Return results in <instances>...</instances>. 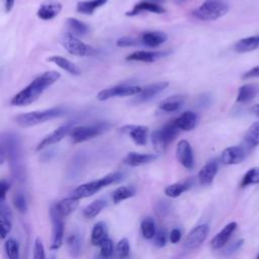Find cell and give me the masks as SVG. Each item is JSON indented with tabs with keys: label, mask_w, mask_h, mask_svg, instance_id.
<instances>
[{
	"label": "cell",
	"mask_w": 259,
	"mask_h": 259,
	"mask_svg": "<svg viewBox=\"0 0 259 259\" xmlns=\"http://www.w3.org/2000/svg\"><path fill=\"white\" fill-rule=\"evenodd\" d=\"M105 206H106V201L104 199H96L84 208L83 214L86 219H94L101 212V210Z\"/></svg>",
	"instance_id": "obj_35"
},
{
	"label": "cell",
	"mask_w": 259,
	"mask_h": 259,
	"mask_svg": "<svg viewBox=\"0 0 259 259\" xmlns=\"http://www.w3.org/2000/svg\"><path fill=\"white\" fill-rule=\"evenodd\" d=\"M121 134L128 135L135 144L139 146H144L147 144L148 140V127L145 125L138 124H124L118 128Z\"/></svg>",
	"instance_id": "obj_14"
},
{
	"label": "cell",
	"mask_w": 259,
	"mask_h": 259,
	"mask_svg": "<svg viewBox=\"0 0 259 259\" xmlns=\"http://www.w3.org/2000/svg\"><path fill=\"white\" fill-rule=\"evenodd\" d=\"M33 259H46V252L42 242L39 238H36L34 241L33 247Z\"/></svg>",
	"instance_id": "obj_45"
},
{
	"label": "cell",
	"mask_w": 259,
	"mask_h": 259,
	"mask_svg": "<svg viewBox=\"0 0 259 259\" xmlns=\"http://www.w3.org/2000/svg\"><path fill=\"white\" fill-rule=\"evenodd\" d=\"M12 229V212L5 202H0V231L1 238L5 239Z\"/></svg>",
	"instance_id": "obj_23"
},
{
	"label": "cell",
	"mask_w": 259,
	"mask_h": 259,
	"mask_svg": "<svg viewBox=\"0 0 259 259\" xmlns=\"http://www.w3.org/2000/svg\"><path fill=\"white\" fill-rule=\"evenodd\" d=\"M147 1H150V2H153V3H156V4H163L166 0H147Z\"/></svg>",
	"instance_id": "obj_55"
},
{
	"label": "cell",
	"mask_w": 259,
	"mask_h": 259,
	"mask_svg": "<svg viewBox=\"0 0 259 259\" xmlns=\"http://www.w3.org/2000/svg\"><path fill=\"white\" fill-rule=\"evenodd\" d=\"M167 52H150V51H138L132 53L126 56V61L134 62H143V63H153L165 56H167Z\"/></svg>",
	"instance_id": "obj_22"
},
{
	"label": "cell",
	"mask_w": 259,
	"mask_h": 259,
	"mask_svg": "<svg viewBox=\"0 0 259 259\" xmlns=\"http://www.w3.org/2000/svg\"><path fill=\"white\" fill-rule=\"evenodd\" d=\"M78 204H79V199L73 196H70L58 201L54 205V207L64 218L71 214L74 210H76V208L78 207Z\"/></svg>",
	"instance_id": "obj_28"
},
{
	"label": "cell",
	"mask_w": 259,
	"mask_h": 259,
	"mask_svg": "<svg viewBox=\"0 0 259 259\" xmlns=\"http://www.w3.org/2000/svg\"><path fill=\"white\" fill-rule=\"evenodd\" d=\"M198 120H199V117L196 112L187 110L182 112L176 119H174V122L176 123V125L180 131L189 132L196 127Z\"/></svg>",
	"instance_id": "obj_19"
},
{
	"label": "cell",
	"mask_w": 259,
	"mask_h": 259,
	"mask_svg": "<svg viewBox=\"0 0 259 259\" xmlns=\"http://www.w3.org/2000/svg\"><path fill=\"white\" fill-rule=\"evenodd\" d=\"M10 188V183L5 180L2 179L0 182V202H5V197H6V193Z\"/></svg>",
	"instance_id": "obj_48"
},
{
	"label": "cell",
	"mask_w": 259,
	"mask_h": 259,
	"mask_svg": "<svg viewBox=\"0 0 259 259\" xmlns=\"http://www.w3.org/2000/svg\"><path fill=\"white\" fill-rule=\"evenodd\" d=\"M209 227L206 224H201L194 227L187 235L184 241V247L187 250H194L198 248L207 238Z\"/></svg>",
	"instance_id": "obj_12"
},
{
	"label": "cell",
	"mask_w": 259,
	"mask_h": 259,
	"mask_svg": "<svg viewBox=\"0 0 259 259\" xmlns=\"http://www.w3.org/2000/svg\"><path fill=\"white\" fill-rule=\"evenodd\" d=\"M66 112V109L60 106L44 109V110H35L29 111L25 113H21L15 116L14 121L21 127H30L36 124L49 121L56 117H60Z\"/></svg>",
	"instance_id": "obj_3"
},
{
	"label": "cell",
	"mask_w": 259,
	"mask_h": 259,
	"mask_svg": "<svg viewBox=\"0 0 259 259\" xmlns=\"http://www.w3.org/2000/svg\"><path fill=\"white\" fill-rule=\"evenodd\" d=\"M67 245H68L69 254L74 258L79 257L82 250V240L80 236L78 234H72L68 238Z\"/></svg>",
	"instance_id": "obj_37"
},
{
	"label": "cell",
	"mask_w": 259,
	"mask_h": 259,
	"mask_svg": "<svg viewBox=\"0 0 259 259\" xmlns=\"http://www.w3.org/2000/svg\"><path fill=\"white\" fill-rule=\"evenodd\" d=\"M176 156L180 164L188 169L191 170L194 166V157L193 152L190 144L186 140H181L178 142L176 147Z\"/></svg>",
	"instance_id": "obj_15"
},
{
	"label": "cell",
	"mask_w": 259,
	"mask_h": 259,
	"mask_svg": "<svg viewBox=\"0 0 259 259\" xmlns=\"http://www.w3.org/2000/svg\"><path fill=\"white\" fill-rule=\"evenodd\" d=\"M75 126L74 121H68L62 125H60L58 128L54 130L52 133L47 135L36 146V151H41L52 145H55L59 143L61 140H63L67 135H70L71 131Z\"/></svg>",
	"instance_id": "obj_10"
},
{
	"label": "cell",
	"mask_w": 259,
	"mask_h": 259,
	"mask_svg": "<svg viewBox=\"0 0 259 259\" xmlns=\"http://www.w3.org/2000/svg\"><path fill=\"white\" fill-rule=\"evenodd\" d=\"M251 112H252L255 116L259 117V103H258V104H255L254 106H252Z\"/></svg>",
	"instance_id": "obj_54"
},
{
	"label": "cell",
	"mask_w": 259,
	"mask_h": 259,
	"mask_svg": "<svg viewBox=\"0 0 259 259\" xmlns=\"http://www.w3.org/2000/svg\"><path fill=\"white\" fill-rule=\"evenodd\" d=\"M16 0H4V8L6 12H10L15 4Z\"/></svg>",
	"instance_id": "obj_53"
},
{
	"label": "cell",
	"mask_w": 259,
	"mask_h": 259,
	"mask_svg": "<svg viewBox=\"0 0 259 259\" xmlns=\"http://www.w3.org/2000/svg\"><path fill=\"white\" fill-rule=\"evenodd\" d=\"M4 248L8 259H19V244L16 240L12 238L6 240Z\"/></svg>",
	"instance_id": "obj_41"
},
{
	"label": "cell",
	"mask_w": 259,
	"mask_h": 259,
	"mask_svg": "<svg viewBox=\"0 0 259 259\" xmlns=\"http://www.w3.org/2000/svg\"><path fill=\"white\" fill-rule=\"evenodd\" d=\"M259 93V87L254 84H245L242 85L237 94L236 101L238 103H246L253 100Z\"/></svg>",
	"instance_id": "obj_30"
},
{
	"label": "cell",
	"mask_w": 259,
	"mask_h": 259,
	"mask_svg": "<svg viewBox=\"0 0 259 259\" xmlns=\"http://www.w3.org/2000/svg\"><path fill=\"white\" fill-rule=\"evenodd\" d=\"M257 49H259V34L241 38L234 46L237 53H249Z\"/></svg>",
	"instance_id": "obj_27"
},
{
	"label": "cell",
	"mask_w": 259,
	"mask_h": 259,
	"mask_svg": "<svg viewBox=\"0 0 259 259\" xmlns=\"http://www.w3.org/2000/svg\"><path fill=\"white\" fill-rule=\"evenodd\" d=\"M51 218H52V241H51V250H58L64 239V220L63 217L56 210L53 206L51 208Z\"/></svg>",
	"instance_id": "obj_11"
},
{
	"label": "cell",
	"mask_w": 259,
	"mask_h": 259,
	"mask_svg": "<svg viewBox=\"0 0 259 259\" xmlns=\"http://www.w3.org/2000/svg\"><path fill=\"white\" fill-rule=\"evenodd\" d=\"M100 247V252L99 255L103 256L104 258L110 259V257L113 254V243L111 242L110 239H106L104 242L101 243Z\"/></svg>",
	"instance_id": "obj_44"
},
{
	"label": "cell",
	"mask_w": 259,
	"mask_h": 259,
	"mask_svg": "<svg viewBox=\"0 0 259 259\" xmlns=\"http://www.w3.org/2000/svg\"><path fill=\"white\" fill-rule=\"evenodd\" d=\"M13 204L19 212H25L27 210V200L24 193L16 192L13 196Z\"/></svg>",
	"instance_id": "obj_43"
},
{
	"label": "cell",
	"mask_w": 259,
	"mask_h": 259,
	"mask_svg": "<svg viewBox=\"0 0 259 259\" xmlns=\"http://www.w3.org/2000/svg\"><path fill=\"white\" fill-rule=\"evenodd\" d=\"M115 251L119 259H126L127 256L130 255V243L127 239L122 238L121 240H119L118 243L116 244Z\"/></svg>",
	"instance_id": "obj_42"
},
{
	"label": "cell",
	"mask_w": 259,
	"mask_h": 259,
	"mask_svg": "<svg viewBox=\"0 0 259 259\" xmlns=\"http://www.w3.org/2000/svg\"><path fill=\"white\" fill-rule=\"evenodd\" d=\"M145 11H149L152 13H156V14H161V13H165L166 9L160 5V4H156L147 0H142L141 2L135 4V6L125 13L126 16H136L142 12Z\"/></svg>",
	"instance_id": "obj_20"
},
{
	"label": "cell",
	"mask_w": 259,
	"mask_h": 259,
	"mask_svg": "<svg viewBox=\"0 0 259 259\" xmlns=\"http://www.w3.org/2000/svg\"><path fill=\"white\" fill-rule=\"evenodd\" d=\"M189 187H190L189 182H176V183H173V184L167 186L165 188L164 192L167 196L175 198V197H178L179 195H181Z\"/></svg>",
	"instance_id": "obj_39"
},
{
	"label": "cell",
	"mask_w": 259,
	"mask_h": 259,
	"mask_svg": "<svg viewBox=\"0 0 259 259\" xmlns=\"http://www.w3.org/2000/svg\"><path fill=\"white\" fill-rule=\"evenodd\" d=\"M219 163L217 160H211L206 163L198 172V181L201 185H210L218 173Z\"/></svg>",
	"instance_id": "obj_21"
},
{
	"label": "cell",
	"mask_w": 259,
	"mask_h": 259,
	"mask_svg": "<svg viewBox=\"0 0 259 259\" xmlns=\"http://www.w3.org/2000/svg\"><path fill=\"white\" fill-rule=\"evenodd\" d=\"M62 45L65 50L76 57H86L93 56L96 54V51L89 45L82 41L78 36L74 35L70 31H67L62 36Z\"/></svg>",
	"instance_id": "obj_8"
},
{
	"label": "cell",
	"mask_w": 259,
	"mask_h": 259,
	"mask_svg": "<svg viewBox=\"0 0 259 259\" xmlns=\"http://www.w3.org/2000/svg\"><path fill=\"white\" fill-rule=\"evenodd\" d=\"M179 131L180 130L178 128L174 120L164 124L161 128L154 131L151 135V141L156 152H165L168 145L177 138Z\"/></svg>",
	"instance_id": "obj_6"
},
{
	"label": "cell",
	"mask_w": 259,
	"mask_h": 259,
	"mask_svg": "<svg viewBox=\"0 0 259 259\" xmlns=\"http://www.w3.org/2000/svg\"><path fill=\"white\" fill-rule=\"evenodd\" d=\"M142 87L133 84H119L109 88L102 89L97 93L96 98L100 101H104L113 97H125V96H136Z\"/></svg>",
	"instance_id": "obj_9"
},
{
	"label": "cell",
	"mask_w": 259,
	"mask_h": 259,
	"mask_svg": "<svg viewBox=\"0 0 259 259\" xmlns=\"http://www.w3.org/2000/svg\"><path fill=\"white\" fill-rule=\"evenodd\" d=\"M108 0H84L79 1L76 6V10L81 14L91 15L95 9L105 5Z\"/></svg>",
	"instance_id": "obj_32"
},
{
	"label": "cell",
	"mask_w": 259,
	"mask_h": 259,
	"mask_svg": "<svg viewBox=\"0 0 259 259\" xmlns=\"http://www.w3.org/2000/svg\"><path fill=\"white\" fill-rule=\"evenodd\" d=\"M229 11V6L222 0H205L192 11L195 18L200 20H215Z\"/></svg>",
	"instance_id": "obj_5"
},
{
	"label": "cell",
	"mask_w": 259,
	"mask_h": 259,
	"mask_svg": "<svg viewBox=\"0 0 259 259\" xmlns=\"http://www.w3.org/2000/svg\"><path fill=\"white\" fill-rule=\"evenodd\" d=\"M48 61L50 63H53L55 65H57L58 67H60L61 69L65 70L66 72H68L69 74L73 75V76H77L80 74V69L78 66H76L74 63H72L71 61H69L68 59L62 57V56H50L48 58Z\"/></svg>",
	"instance_id": "obj_29"
},
{
	"label": "cell",
	"mask_w": 259,
	"mask_h": 259,
	"mask_svg": "<svg viewBox=\"0 0 259 259\" xmlns=\"http://www.w3.org/2000/svg\"><path fill=\"white\" fill-rule=\"evenodd\" d=\"M67 26L69 31L76 36H83L89 31V26L85 22L74 17H69L67 19Z\"/></svg>",
	"instance_id": "obj_34"
},
{
	"label": "cell",
	"mask_w": 259,
	"mask_h": 259,
	"mask_svg": "<svg viewBox=\"0 0 259 259\" xmlns=\"http://www.w3.org/2000/svg\"><path fill=\"white\" fill-rule=\"evenodd\" d=\"M243 143L245 149L251 150L256 148L259 145V120L252 123V125L246 132Z\"/></svg>",
	"instance_id": "obj_31"
},
{
	"label": "cell",
	"mask_w": 259,
	"mask_h": 259,
	"mask_svg": "<svg viewBox=\"0 0 259 259\" xmlns=\"http://www.w3.org/2000/svg\"><path fill=\"white\" fill-rule=\"evenodd\" d=\"M122 176L123 175L120 172H113V173L107 174V175H105V176H103L99 179L81 184L73 190L71 196H73L75 198H78V199L91 196L94 193L98 192L100 189H102V188H104V187H106L110 184L118 182L122 178Z\"/></svg>",
	"instance_id": "obj_4"
},
{
	"label": "cell",
	"mask_w": 259,
	"mask_h": 259,
	"mask_svg": "<svg viewBox=\"0 0 259 259\" xmlns=\"http://www.w3.org/2000/svg\"><path fill=\"white\" fill-rule=\"evenodd\" d=\"M186 0H175V2L177 3V4H181V3H183V2H185Z\"/></svg>",
	"instance_id": "obj_56"
},
{
	"label": "cell",
	"mask_w": 259,
	"mask_h": 259,
	"mask_svg": "<svg viewBox=\"0 0 259 259\" xmlns=\"http://www.w3.org/2000/svg\"><path fill=\"white\" fill-rule=\"evenodd\" d=\"M243 244H244V240H243V239H241V240H239V241L233 243V244L226 250V253H227V254H233V253L239 251L240 248L243 246Z\"/></svg>",
	"instance_id": "obj_50"
},
{
	"label": "cell",
	"mask_w": 259,
	"mask_h": 259,
	"mask_svg": "<svg viewBox=\"0 0 259 259\" xmlns=\"http://www.w3.org/2000/svg\"><path fill=\"white\" fill-rule=\"evenodd\" d=\"M61 78L57 71H47L35 77L26 87L17 92L10 100L12 106H27L37 100L41 94Z\"/></svg>",
	"instance_id": "obj_1"
},
{
	"label": "cell",
	"mask_w": 259,
	"mask_h": 259,
	"mask_svg": "<svg viewBox=\"0 0 259 259\" xmlns=\"http://www.w3.org/2000/svg\"><path fill=\"white\" fill-rule=\"evenodd\" d=\"M181 237H182L181 231H180L179 229L175 228V229H173V230L170 232L169 240H170V242H171L172 244H176V243H178V242L181 240Z\"/></svg>",
	"instance_id": "obj_49"
},
{
	"label": "cell",
	"mask_w": 259,
	"mask_h": 259,
	"mask_svg": "<svg viewBox=\"0 0 259 259\" xmlns=\"http://www.w3.org/2000/svg\"><path fill=\"white\" fill-rule=\"evenodd\" d=\"M168 36L163 31H146L141 35L140 44L149 48H156L167 40Z\"/></svg>",
	"instance_id": "obj_24"
},
{
	"label": "cell",
	"mask_w": 259,
	"mask_h": 259,
	"mask_svg": "<svg viewBox=\"0 0 259 259\" xmlns=\"http://www.w3.org/2000/svg\"><path fill=\"white\" fill-rule=\"evenodd\" d=\"M1 164L8 159L14 177L22 181L25 177V168L22 159V147L19 136L15 133L3 134L1 137Z\"/></svg>",
	"instance_id": "obj_2"
},
{
	"label": "cell",
	"mask_w": 259,
	"mask_h": 259,
	"mask_svg": "<svg viewBox=\"0 0 259 259\" xmlns=\"http://www.w3.org/2000/svg\"><path fill=\"white\" fill-rule=\"evenodd\" d=\"M184 102H185L184 95H173V96H170V97L164 99L159 104V109L164 112H167V113L175 112L182 108Z\"/></svg>",
	"instance_id": "obj_26"
},
{
	"label": "cell",
	"mask_w": 259,
	"mask_h": 259,
	"mask_svg": "<svg viewBox=\"0 0 259 259\" xmlns=\"http://www.w3.org/2000/svg\"><path fill=\"white\" fill-rule=\"evenodd\" d=\"M154 239V243L157 247L159 248H162L166 245V242H167V238H166V234L164 231H158L155 235V237L153 238Z\"/></svg>",
	"instance_id": "obj_47"
},
{
	"label": "cell",
	"mask_w": 259,
	"mask_h": 259,
	"mask_svg": "<svg viewBox=\"0 0 259 259\" xmlns=\"http://www.w3.org/2000/svg\"><path fill=\"white\" fill-rule=\"evenodd\" d=\"M259 77V65L256 67H253L249 71H247L243 75V79H248V78H256Z\"/></svg>",
	"instance_id": "obj_51"
},
{
	"label": "cell",
	"mask_w": 259,
	"mask_h": 259,
	"mask_svg": "<svg viewBox=\"0 0 259 259\" xmlns=\"http://www.w3.org/2000/svg\"><path fill=\"white\" fill-rule=\"evenodd\" d=\"M255 259H259V252H258V254H257V257H256Z\"/></svg>",
	"instance_id": "obj_58"
},
{
	"label": "cell",
	"mask_w": 259,
	"mask_h": 259,
	"mask_svg": "<svg viewBox=\"0 0 259 259\" xmlns=\"http://www.w3.org/2000/svg\"><path fill=\"white\" fill-rule=\"evenodd\" d=\"M109 127L110 124L106 121H99L87 125H78L73 127V130L70 133V137L73 143L78 144L102 135Z\"/></svg>",
	"instance_id": "obj_7"
},
{
	"label": "cell",
	"mask_w": 259,
	"mask_h": 259,
	"mask_svg": "<svg viewBox=\"0 0 259 259\" xmlns=\"http://www.w3.org/2000/svg\"><path fill=\"white\" fill-rule=\"evenodd\" d=\"M141 233L143 235V237L147 240H150V239H153L157 233V230H156V224H155V221L148 217L146 219H144L141 223Z\"/></svg>",
	"instance_id": "obj_38"
},
{
	"label": "cell",
	"mask_w": 259,
	"mask_h": 259,
	"mask_svg": "<svg viewBox=\"0 0 259 259\" xmlns=\"http://www.w3.org/2000/svg\"><path fill=\"white\" fill-rule=\"evenodd\" d=\"M157 159V155L154 154H142L137 152H130L123 159V163L132 166L137 167L145 164H149Z\"/></svg>",
	"instance_id": "obj_25"
},
{
	"label": "cell",
	"mask_w": 259,
	"mask_h": 259,
	"mask_svg": "<svg viewBox=\"0 0 259 259\" xmlns=\"http://www.w3.org/2000/svg\"><path fill=\"white\" fill-rule=\"evenodd\" d=\"M252 184H259V167L249 169L243 176L240 186L247 187Z\"/></svg>",
	"instance_id": "obj_40"
},
{
	"label": "cell",
	"mask_w": 259,
	"mask_h": 259,
	"mask_svg": "<svg viewBox=\"0 0 259 259\" xmlns=\"http://www.w3.org/2000/svg\"><path fill=\"white\" fill-rule=\"evenodd\" d=\"M210 102V98L207 94H202L199 96L198 100H197V103H198V106L199 107H206Z\"/></svg>",
	"instance_id": "obj_52"
},
{
	"label": "cell",
	"mask_w": 259,
	"mask_h": 259,
	"mask_svg": "<svg viewBox=\"0 0 259 259\" xmlns=\"http://www.w3.org/2000/svg\"><path fill=\"white\" fill-rule=\"evenodd\" d=\"M140 44V40L133 36H121L116 40V46L119 48H126V47H134Z\"/></svg>",
	"instance_id": "obj_46"
},
{
	"label": "cell",
	"mask_w": 259,
	"mask_h": 259,
	"mask_svg": "<svg viewBox=\"0 0 259 259\" xmlns=\"http://www.w3.org/2000/svg\"><path fill=\"white\" fill-rule=\"evenodd\" d=\"M238 225L236 222H231L229 224H227L210 241V247L213 250H219L221 248H223L228 241L230 240L231 236L233 235V233L236 231Z\"/></svg>",
	"instance_id": "obj_17"
},
{
	"label": "cell",
	"mask_w": 259,
	"mask_h": 259,
	"mask_svg": "<svg viewBox=\"0 0 259 259\" xmlns=\"http://www.w3.org/2000/svg\"><path fill=\"white\" fill-rule=\"evenodd\" d=\"M62 10V4L58 1L49 0L40 4L36 11L38 18L42 20H51L55 18Z\"/></svg>",
	"instance_id": "obj_18"
},
{
	"label": "cell",
	"mask_w": 259,
	"mask_h": 259,
	"mask_svg": "<svg viewBox=\"0 0 259 259\" xmlns=\"http://www.w3.org/2000/svg\"><path fill=\"white\" fill-rule=\"evenodd\" d=\"M168 85L169 83L166 81L149 84L146 87L142 88V90L133 99V102L136 104L148 102L155 98L157 95H159L162 91H164L168 87Z\"/></svg>",
	"instance_id": "obj_13"
},
{
	"label": "cell",
	"mask_w": 259,
	"mask_h": 259,
	"mask_svg": "<svg viewBox=\"0 0 259 259\" xmlns=\"http://www.w3.org/2000/svg\"><path fill=\"white\" fill-rule=\"evenodd\" d=\"M246 158V150L240 146H232L226 148L222 155L221 161L225 165H236L242 163Z\"/></svg>",
	"instance_id": "obj_16"
},
{
	"label": "cell",
	"mask_w": 259,
	"mask_h": 259,
	"mask_svg": "<svg viewBox=\"0 0 259 259\" xmlns=\"http://www.w3.org/2000/svg\"><path fill=\"white\" fill-rule=\"evenodd\" d=\"M50 259H56V258H55V256H52Z\"/></svg>",
	"instance_id": "obj_59"
},
{
	"label": "cell",
	"mask_w": 259,
	"mask_h": 259,
	"mask_svg": "<svg viewBox=\"0 0 259 259\" xmlns=\"http://www.w3.org/2000/svg\"><path fill=\"white\" fill-rule=\"evenodd\" d=\"M96 259H107V258H104L103 256H101V255H99V254H98V256L96 257Z\"/></svg>",
	"instance_id": "obj_57"
},
{
	"label": "cell",
	"mask_w": 259,
	"mask_h": 259,
	"mask_svg": "<svg viewBox=\"0 0 259 259\" xmlns=\"http://www.w3.org/2000/svg\"><path fill=\"white\" fill-rule=\"evenodd\" d=\"M136 194V189L132 186H120L112 193V200L114 203H119Z\"/></svg>",
	"instance_id": "obj_36"
},
{
	"label": "cell",
	"mask_w": 259,
	"mask_h": 259,
	"mask_svg": "<svg viewBox=\"0 0 259 259\" xmlns=\"http://www.w3.org/2000/svg\"><path fill=\"white\" fill-rule=\"evenodd\" d=\"M106 239H108L107 237V229H106V225L102 222H98L94 225L92 232H91V243L94 246H100L102 242H104Z\"/></svg>",
	"instance_id": "obj_33"
}]
</instances>
